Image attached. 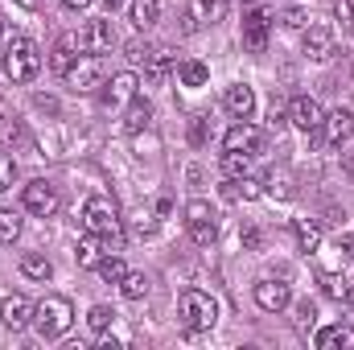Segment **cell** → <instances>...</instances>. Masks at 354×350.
Wrapping results in <instances>:
<instances>
[{"label":"cell","instance_id":"cell-1","mask_svg":"<svg viewBox=\"0 0 354 350\" xmlns=\"http://www.w3.org/2000/svg\"><path fill=\"white\" fill-rule=\"evenodd\" d=\"M83 227L91 235H99L107 248L124 243V219H120V206H115L111 194H91L83 202Z\"/></svg>","mask_w":354,"mask_h":350},{"label":"cell","instance_id":"cell-2","mask_svg":"<svg viewBox=\"0 0 354 350\" xmlns=\"http://www.w3.org/2000/svg\"><path fill=\"white\" fill-rule=\"evenodd\" d=\"M71 326H75V305H71L66 297H46V301H37V309H33V330H37L46 342L66 338Z\"/></svg>","mask_w":354,"mask_h":350},{"label":"cell","instance_id":"cell-3","mask_svg":"<svg viewBox=\"0 0 354 350\" xmlns=\"http://www.w3.org/2000/svg\"><path fill=\"white\" fill-rule=\"evenodd\" d=\"M177 313H181V326L198 334V330H210L218 322V301L210 293H202V288H185L177 297Z\"/></svg>","mask_w":354,"mask_h":350},{"label":"cell","instance_id":"cell-4","mask_svg":"<svg viewBox=\"0 0 354 350\" xmlns=\"http://www.w3.org/2000/svg\"><path fill=\"white\" fill-rule=\"evenodd\" d=\"M37 71H41V54H37V46H33L29 37H12L8 50H4V75H8L12 83H33Z\"/></svg>","mask_w":354,"mask_h":350},{"label":"cell","instance_id":"cell-5","mask_svg":"<svg viewBox=\"0 0 354 350\" xmlns=\"http://www.w3.org/2000/svg\"><path fill=\"white\" fill-rule=\"evenodd\" d=\"M185 227H189V239H194L198 248H214V239H218V223H214V210H210L206 198L185 202Z\"/></svg>","mask_w":354,"mask_h":350},{"label":"cell","instance_id":"cell-6","mask_svg":"<svg viewBox=\"0 0 354 350\" xmlns=\"http://www.w3.org/2000/svg\"><path fill=\"white\" fill-rule=\"evenodd\" d=\"M103 75L107 71H103V58L99 54H79V62L66 71V83L79 91V95H91V91L103 87Z\"/></svg>","mask_w":354,"mask_h":350},{"label":"cell","instance_id":"cell-7","mask_svg":"<svg viewBox=\"0 0 354 350\" xmlns=\"http://www.w3.org/2000/svg\"><path fill=\"white\" fill-rule=\"evenodd\" d=\"M21 202H25V210L37 214V219H54V214H58V190H54L46 177L29 181V185L21 190Z\"/></svg>","mask_w":354,"mask_h":350},{"label":"cell","instance_id":"cell-8","mask_svg":"<svg viewBox=\"0 0 354 350\" xmlns=\"http://www.w3.org/2000/svg\"><path fill=\"white\" fill-rule=\"evenodd\" d=\"M322 120H326V111H322V103H317L313 95H292V99H288V124H292V128H301V132H322Z\"/></svg>","mask_w":354,"mask_h":350},{"label":"cell","instance_id":"cell-9","mask_svg":"<svg viewBox=\"0 0 354 350\" xmlns=\"http://www.w3.org/2000/svg\"><path fill=\"white\" fill-rule=\"evenodd\" d=\"M260 149H264V136H260V128L248 124V120L231 124L227 136H223V153H248V157H260Z\"/></svg>","mask_w":354,"mask_h":350},{"label":"cell","instance_id":"cell-10","mask_svg":"<svg viewBox=\"0 0 354 350\" xmlns=\"http://www.w3.org/2000/svg\"><path fill=\"white\" fill-rule=\"evenodd\" d=\"M268 33H272V17L268 8H252L243 17V50L248 54H264L268 50Z\"/></svg>","mask_w":354,"mask_h":350},{"label":"cell","instance_id":"cell-11","mask_svg":"<svg viewBox=\"0 0 354 350\" xmlns=\"http://www.w3.org/2000/svg\"><path fill=\"white\" fill-rule=\"evenodd\" d=\"M33 301L25 297V293H8L4 301H0V322L17 334V330H25V326H33Z\"/></svg>","mask_w":354,"mask_h":350},{"label":"cell","instance_id":"cell-12","mask_svg":"<svg viewBox=\"0 0 354 350\" xmlns=\"http://www.w3.org/2000/svg\"><path fill=\"white\" fill-rule=\"evenodd\" d=\"M111 46H115V29H111V17L87 21V29L79 33V50H83V54H107Z\"/></svg>","mask_w":354,"mask_h":350},{"label":"cell","instance_id":"cell-13","mask_svg":"<svg viewBox=\"0 0 354 350\" xmlns=\"http://www.w3.org/2000/svg\"><path fill=\"white\" fill-rule=\"evenodd\" d=\"M322 132H326V140H330L334 149L351 145V140H354V111H351V107H334V111H326Z\"/></svg>","mask_w":354,"mask_h":350},{"label":"cell","instance_id":"cell-14","mask_svg":"<svg viewBox=\"0 0 354 350\" xmlns=\"http://www.w3.org/2000/svg\"><path fill=\"white\" fill-rule=\"evenodd\" d=\"M227 0H189L185 8V29H202V25H218L227 21Z\"/></svg>","mask_w":354,"mask_h":350},{"label":"cell","instance_id":"cell-15","mask_svg":"<svg viewBox=\"0 0 354 350\" xmlns=\"http://www.w3.org/2000/svg\"><path fill=\"white\" fill-rule=\"evenodd\" d=\"M252 297H256V305H260L264 313H280V309H288L292 288H288V280H260Z\"/></svg>","mask_w":354,"mask_h":350},{"label":"cell","instance_id":"cell-16","mask_svg":"<svg viewBox=\"0 0 354 350\" xmlns=\"http://www.w3.org/2000/svg\"><path fill=\"white\" fill-rule=\"evenodd\" d=\"M136 95H140V79L132 71H120V75H111V83L103 91V103L107 107H128Z\"/></svg>","mask_w":354,"mask_h":350},{"label":"cell","instance_id":"cell-17","mask_svg":"<svg viewBox=\"0 0 354 350\" xmlns=\"http://www.w3.org/2000/svg\"><path fill=\"white\" fill-rule=\"evenodd\" d=\"M305 58L309 62L334 58V29L330 25H305Z\"/></svg>","mask_w":354,"mask_h":350},{"label":"cell","instance_id":"cell-18","mask_svg":"<svg viewBox=\"0 0 354 350\" xmlns=\"http://www.w3.org/2000/svg\"><path fill=\"white\" fill-rule=\"evenodd\" d=\"M79 33H62L58 42H54V50H50V66H54V75H62L66 79V71L79 62Z\"/></svg>","mask_w":354,"mask_h":350},{"label":"cell","instance_id":"cell-19","mask_svg":"<svg viewBox=\"0 0 354 350\" xmlns=\"http://www.w3.org/2000/svg\"><path fill=\"white\" fill-rule=\"evenodd\" d=\"M223 107H227L235 120H252V111H256V91L248 87V83H235V87H227V95H223Z\"/></svg>","mask_w":354,"mask_h":350},{"label":"cell","instance_id":"cell-20","mask_svg":"<svg viewBox=\"0 0 354 350\" xmlns=\"http://www.w3.org/2000/svg\"><path fill=\"white\" fill-rule=\"evenodd\" d=\"M292 239H297V252L313 256L322 248V223L317 219H292Z\"/></svg>","mask_w":354,"mask_h":350},{"label":"cell","instance_id":"cell-21","mask_svg":"<svg viewBox=\"0 0 354 350\" xmlns=\"http://www.w3.org/2000/svg\"><path fill=\"white\" fill-rule=\"evenodd\" d=\"M313 347L317 350H334V347H354V330L346 322H334V326H322L313 334Z\"/></svg>","mask_w":354,"mask_h":350},{"label":"cell","instance_id":"cell-22","mask_svg":"<svg viewBox=\"0 0 354 350\" xmlns=\"http://www.w3.org/2000/svg\"><path fill=\"white\" fill-rule=\"evenodd\" d=\"M149 120H153V107H149V99H140V95H136V99L128 103V111H124V132H128V136H136V132H145V128H149Z\"/></svg>","mask_w":354,"mask_h":350},{"label":"cell","instance_id":"cell-23","mask_svg":"<svg viewBox=\"0 0 354 350\" xmlns=\"http://www.w3.org/2000/svg\"><path fill=\"white\" fill-rule=\"evenodd\" d=\"M21 276H25V280L46 284V280H54V264L46 260L41 252H25V256H21Z\"/></svg>","mask_w":354,"mask_h":350},{"label":"cell","instance_id":"cell-24","mask_svg":"<svg viewBox=\"0 0 354 350\" xmlns=\"http://www.w3.org/2000/svg\"><path fill=\"white\" fill-rule=\"evenodd\" d=\"M177 79H181V87H206L210 83V66L198 62V58H181L177 62Z\"/></svg>","mask_w":354,"mask_h":350},{"label":"cell","instance_id":"cell-25","mask_svg":"<svg viewBox=\"0 0 354 350\" xmlns=\"http://www.w3.org/2000/svg\"><path fill=\"white\" fill-rule=\"evenodd\" d=\"M128 17L136 29H153L161 17V0H128Z\"/></svg>","mask_w":354,"mask_h":350},{"label":"cell","instance_id":"cell-26","mask_svg":"<svg viewBox=\"0 0 354 350\" xmlns=\"http://www.w3.org/2000/svg\"><path fill=\"white\" fill-rule=\"evenodd\" d=\"M107 252H103V239L99 235H83L79 239V248H75V260H79V268H99V260H103Z\"/></svg>","mask_w":354,"mask_h":350},{"label":"cell","instance_id":"cell-27","mask_svg":"<svg viewBox=\"0 0 354 350\" xmlns=\"http://www.w3.org/2000/svg\"><path fill=\"white\" fill-rule=\"evenodd\" d=\"M120 293H124L128 301H145V297L153 293V280H149L145 272H128V276L120 280Z\"/></svg>","mask_w":354,"mask_h":350},{"label":"cell","instance_id":"cell-28","mask_svg":"<svg viewBox=\"0 0 354 350\" xmlns=\"http://www.w3.org/2000/svg\"><path fill=\"white\" fill-rule=\"evenodd\" d=\"M169 62H174L169 50H153V54L145 58V75H149V83H161V79L169 75Z\"/></svg>","mask_w":354,"mask_h":350},{"label":"cell","instance_id":"cell-29","mask_svg":"<svg viewBox=\"0 0 354 350\" xmlns=\"http://www.w3.org/2000/svg\"><path fill=\"white\" fill-rule=\"evenodd\" d=\"M231 181H235V198H239V202H260V198H264V181H260V177L243 174V177H231Z\"/></svg>","mask_w":354,"mask_h":350},{"label":"cell","instance_id":"cell-30","mask_svg":"<svg viewBox=\"0 0 354 350\" xmlns=\"http://www.w3.org/2000/svg\"><path fill=\"white\" fill-rule=\"evenodd\" d=\"M95 272H99V276H103L107 284H120V280L128 276V264L120 260V256H111V252H107V256L99 260V268H95Z\"/></svg>","mask_w":354,"mask_h":350},{"label":"cell","instance_id":"cell-31","mask_svg":"<svg viewBox=\"0 0 354 350\" xmlns=\"http://www.w3.org/2000/svg\"><path fill=\"white\" fill-rule=\"evenodd\" d=\"M346 276H338V272H322V293L330 297V301H346Z\"/></svg>","mask_w":354,"mask_h":350},{"label":"cell","instance_id":"cell-32","mask_svg":"<svg viewBox=\"0 0 354 350\" xmlns=\"http://www.w3.org/2000/svg\"><path fill=\"white\" fill-rule=\"evenodd\" d=\"M21 239V214L0 210V243H17Z\"/></svg>","mask_w":354,"mask_h":350},{"label":"cell","instance_id":"cell-33","mask_svg":"<svg viewBox=\"0 0 354 350\" xmlns=\"http://www.w3.org/2000/svg\"><path fill=\"white\" fill-rule=\"evenodd\" d=\"M111 322H115V313H111L107 305H91V313H87V326L95 330V334H107V330H111Z\"/></svg>","mask_w":354,"mask_h":350},{"label":"cell","instance_id":"cell-34","mask_svg":"<svg viewBox=\"0 0 354 350\" xmlns=\"http://www.w3.org/2000/svg\"><path fill=\"white\" fill-rule=\"evenodd\" d=\"M248 165H252L248 153H223V174L227 177H243L248 174Z\"/></svg>","mask_w":354,"mask_h":350},{"label":"cell","instance_id":"cell-35","mask_svg":"<svg viewBox=\"0 0 354 350\" xmlns=\"http://www.w3.org/2000/svg\"><path fill=\"white\" fill-rule=\"evenodd\" d=\"M128 227H132V235H140V239H149V235H157V219H153L149 210H136Z\"/></svg>","mask_w":354,"mask_h":350},{"label":"cell","instance_id":"cell-36","mask_svg":"<svg viewBox=\"0 0 354 350\" xmlns=\"http://www.w3.org/2000/svg\"><path fill=\"white\" fill-rule=\"evenodd\" d=\"M313 326H317V305H313V301H301V305H297V330L309 334Z\"/></svg>","mask_w":354,"mask_h":350},{"label":"cell","instance_id":"cell-37","mask_svg":"<svg viewBox=\"0 0 354 350\" xmlns=\"http://www.w3.org/2000/svg\"><path fill=\"white\" fill-rule=\"evenodd\" d=\"M264 194H272V198H280V202H284V198H292V181H288L284 174H272L264 181Z\"/></svg>","mask_w":354,"mask_h":350},{"label":"cell","instance_id":"cell-38","mask_svg":"<svg viewBox=\"0 0 354 350\" xmlns=\"http://www.w3.org/2000/svg\"><path fill=\"white\" fill-rule=\"evenodd\" d=\"M12 181H17V161L8 153H0V194L12 190Z\"/></svg>","mask_w":354,"mask_h":350},{"label":"cell","instance_id":"cell-39","mask_svg":"<svg viewBox=\"0 0 354 350\" xmlns=\"http://www.w3.org/2000/svg\"><path fill=\"white\" fill-rule=\"evenodd\" d=\"M280 21H284L288 29H305V25H309V12H305V8H297V4H288V8L280 12Z\"/></svg>","mask_w":354,"mask_h":350},{"label":"cell","instance_id":"cell-40","mask_svg":"<svg viewBox=\"0 0 354 350\" xmlns=\"http://www.w3.org/2000/svg\"><path fill=\"white\" fill-rule=\"evenodd\" d=\"M189 145H194V149L206 145V116H194V120H189Z\"/></svg>","mask_w":354,"mask_h":350},{"label":"cell","instance_id":"cell-41","mask_svg":"<svg viewBox=\"0 0 354 350\" xmlns=\"http://www.w3.org/2000/svg\"><path fill=\"white\" fill-rule=\"evenodd\" d=\"M330 12H334V21H342V25H351L354 21V4L351 0H330Z\"/></svg>","mask_w":354,"mask_h":350},{"label":"cell","instance_id":"cell-42","mask_svg":"<svg viewBox=\"0 0 354 350\" xmlns=\"http://www.w3.org/2000/svg\"><path fill=\"white\" fill-rule=\"evenodd\" d=\"M239 243H243L248 252H256V248L264 243V235H260V227H243V231H239Z\"/></svg>","mask_w":354,"mask_h":350},{"label":"cell","instance_id":"cell-43","mask_svg":"<svg viewBox=\"0 0 354 350\" xmlns=\"http://www.w3.org/2000/svg\"><path fill=\"white\" fill-rule=\"evenodd\" d=\"M149 54H153V46H145V42H132V46H128V62H136V66H140Z\"/></svg>","mask_w":354,"mask_h":350},{"label":"cell","instance_id":"cell-44","mask_svg":"<svg viewBox=\"0 0 354 350\" xmlns=\"http://www.w3.org/2000/svg\"><path fill=\"white\" fill-rule=\"evenodd\" d=\"M33 107L46 111V116H58V99L54 95H33Z\"/></svg>","mask_w":354,"mask_h":350},{"label":"cell","instance_id":"cell-45","mask_svg":"<svg viewBox=\"0 0 354 350\" xmlns=\"http://www.w3.org/2000/svg\"><path fill=\"white\" fill-rule=\"evenodd\" d=\"M62 4H66L71 12H83V8H91V0H62Z\"/></svg>","mask_w":354,"mask_h":350},{"label":"cell","instance_id":"cell-46","mask_svg":"<svg viewBox=\"0 0 354 350\" xmlns=\"http://www.w3.org/2000/svg\"><path fill=\"white\" fill-rule=\"evenodd\" d=\"M342 252L354 260V235H342Z\"/></svg>","mask_w":354,"mask_h":350},{"label":"cell","instance_id":"cell-47","mask_svg":"<svg viewBox=\"0 0 354 350\" xmlns=\"http://www.w3.org/2000/svg\"><path fill=\"white\" fill-rule=\"evenodd\" d=\"M346 305H354V280L346 284Z\"/></svg>","mask_w":354,"mask_h":350},{"label":"cell","instance_id":"cell-48","mask_svg":"<svg viewBox=\"0 0 354 350\" xmlns=\"http://www.w3.org/2000/svg\"><path fill=\"white\" fill-rule=\"evenodd\" d=\"M21 4H25V8H33V4H37V0H21Z\"/></svg>","mask_w":354,"mask_h":350},{"label":"cell","instance_id":"cell-49","mask_svg":"<svg viewBox=\"0 0 354 350\" xmlns=\"http://www.w3.org/2000/svg\"><path fill=\"white\" fill-rule=\"evenodd\" d=\"M0 33H4V17H0Z\"/></svg>","mask_w":354,"mask_h":350},{"label":"cell","instance_id":"cell-50","mask_svg":"<svg viewBox=\"0 0 354 350\" xmlns=\"http://www.w3.org/2000/svg\"><path fill=\"white\" fill-rule=\"evenodd\" d=\"M0 71H4V58H0Z\"/></svg>","mask_w":354,"mask_h":350}]
</instances>
